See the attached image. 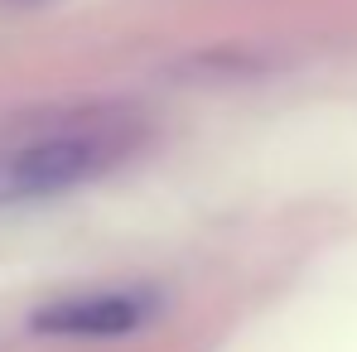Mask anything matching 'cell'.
Segmentation results:
<instances>
[{"instance_id":"cell-1","label":"cell","mask_w":357,"mask_h":352,"mask_svg":"<svg viewBox=\"0 0 357 352\" xmlns=\"http://www.w3.org/2000/svg\"><path fill=\"white\" fill-rule=\"evenodd\" d=\"M130 125L126 121H68L54 125L0 160V193L10 198H34V193H63L73 183L107 174L121 155L130 150Z\"/></svg>"},{"instance_id":"cell-2","label":"cell","mask_w":357,"mask_h":352,"mask_svg":"<svg viewBox=\"0 0 357 352\" xmlns=\"http://www.w3.org/2000/svg\"><path fill=\"white\" fill-rule=\"evenodd\" d=\"M145 304L135 294H77V299H59L49 304L34 323L44 333H68V338H112V333H130L140 323Z\"/></svg>"}]
</instances>
